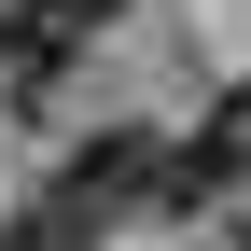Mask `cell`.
I'll list each match as a JSON object with an SVG mask.
<instances>
[{"label": "cell", "instance_id": "1", "mask_svg": "<svg viewBox=\"0 0 251 251\" xmlns=\"http://www.w3.org/2000/svg\"><path fill=\"white\" fill-rule=\"evenodd\" d=\"M56 196L84 224H126V209H168V126H98V140L56 168Z\"/></svg>", "mask_w": 251, "mask_h": 251}, {"label": "cell", "instance_id": "2", "mask_svg": "<svg viewBox=\"0 0 251 251\" xmlns=\"http://www.w3.org/2000/svg\"><path fill=\"white\" fill-rule=\"evenodd\" d=\"M237 181H251V84L196 126V140H168V209H224Z\"/></svg>", "mask_w": 251, "mask_h": 251}, {"label": "cell", "instance_id": "3", "mask_svg": "<svg viewBox=\"0 0 251 251\" xmlns=\"http://www.w3.org/2000/svg\"><path fill=\"white\" fill-rule=\"evenodd\" d=\"M98 237H112V224H84L70 196H28L14 224H0V251H98Z\"/></svg>", "mask_w": 251, "mask_h": 251}, {"label": "cell", "instance_id": "4", "mask_svg": "<svg viewBox=\"0 0 251 251\" xmlns=\"http://www.w3.org/2000/svg\"><path fill=\"white\" fill-rule=\"evenodd\" d=\"M14 14H42V28H70V42H98V28L126 14V0H14Z\"/></svg>", "mask_w": 251, "mask_h": 251}, {"label": "cell", "instance_id": "5", "mask_svg": "<svg viewBox=\"0 0 251 251\" xmlns=\"http://www.w3.org/2000/svg\"><path fill=\"white\" fill-rule=\"evenodd\" d=\"M224 251H251V237H224Z\"/></svg>", "mask_w": 251, "mask_h": 251}]
</instances>
